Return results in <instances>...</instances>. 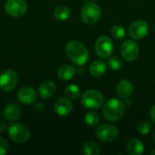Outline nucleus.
Returning <instances> with one entry per match:
<instances>
[{
  "label": "nucleus",
  "instance_id": "nucleus-1",
  "mask_svg": "<svg viewBox=\"0 0 155 155\" xmlns=\"http://www.w3.org/2000/svg\"><path fill=\"white\" fill-rule=\"evenodd\" d=\"M68 58L77 65H84L89 59V52L84 45L78 41H71L65 46Z\"/></svg>",
  "mask_w": 155,
  "mask_h": 155
},
{
  "label": "nucleus",
  "instance_id": "nucleus-2",
  "mask_svg": "<svg viewBox=\"0 0 155 155\" xmlns=\"http://www.w3.org/2000/svg\"><path fill=\"white\" fill-rule=\"evenodd\" d=\"M125 113V104L119 99H110L107 101L103 108V114L104 118L112 123L120 121Z\"/></svg>",
  "mask_w": 155,
  "mask_h": 155
},
{
  "label": "nucleus",
  "instance_id": "nucleus-3",
  "mask_svg": "<svg viewBox=\"0 0 155 155\" xmlns=\"http://www.w3.org/2000/svg\"><path fill=\"white\" fill-rule=\"evenodd\" d=\"M104 98L102 93L94 89L85 91L81 97V103L83 106L91 110L99 109L104 104Z\"/></svg>",
  "mask_w": 155,
  "mask_h": 155
},
{
  "label": "nucleus",
  "instance_id": "nucleus-4",
  "mask_svg": "<svg viewBox=\"0 0 155 155\" xmlns=\"http://www.w3.org/2000/svg\"><path fill=\"white\" fill-rule=\"evenodd\" d=\"M102 11L98 5L94 3H87L81 11V18L86 25L95 24L101 17Z\"/></svg>",
  "mask_w": 155,
  "mask_h": 155
},
{
  "label": "nucleus",
  "instance_id": "nucleus-5",
  "mask_svg": "<svg viewBox=\"0 0 155 155\" xmlns=\"http://www.w3.org/2000/svg\"><path fill=\"white\" fill-rule=\"evenodd\" d=\"M94 50L95 54L100 58H109L114 52V43L110 37L106 35H102L96 40Z\"/></svg>",
  "mask_w": 155,
  "mask_h": 155
},
{
  "label": "nucleus",
  "instance_id": "nucleus-6",
  "mask_svg": "<svg viewBox=\"0 0 155 155\" xmlns=\"http://www.w3.org/2000/svg\"><path fill=\"white\" fill-rule=\"evenodd\" d=\"M8 134L10 138L17 143H25L30 139L28 128L22 124H14L9 126Z\"/></svg>",
  "mask_w": 155,
  "mask_h": 155
},
{
  "label": "nucleus",
  "instance_id": "nucleus-7",
  "mask_svg": "<svg viewBox=\"0 0 155 155\" xmlns=\"http://www.w3.org/2000/svg\"><path fill=\"white\" fill-rule=\"evenodd\" d=\"M95 134L100 141L105 143H111L117 139L119 135V131L114 125L102 124L96 129Z\"/></svg>",
  "mask_w": 155,
  "mask_h": 155
},
{
  "label": "nucleus",
  "instance_id": "nucleus-8",
  "mask_svg": "<svg viewBox=\"0 0 155 155\" xmlns=\"http://www.w3.org/2000/svg\"><path fill=\"white\" fill-rule=\"evenodd\" d=\"M18 83V75L14 70L8 69L0 75V89L4 92H11Z\"/></svg>",
  "mask_w": 155,
  "mask_h": 155
},
{
  "label": "nucleus",
  "instance_id": "nucleus-9",
  "mask_svg": "<svg viewBox=\"0 0 155 155\" xmlns=\"http://www.w3.org/2000/svg\"><path fill=\"white\" fill-rule=\"evenodd\" d=\"M121 54L127 62L134 61L139 54V46L137 43L132 39L125 40L121 46Z\"/></svg>",
  "mask_w": 155,
  "mask_h": 155
},
{
  "label": "nucleus",
  "instance_id": "nucleus-10",
  "mask_svg": "<svg viewBox=\"0 0 155 155\" xmlns=\"http://www.w3.org/2000/svg\"><path fill=\"white\" fill-rule=\"evenodd\" d=\"M5 10L9 15L19 17L25 14L27 5L24 0H7L5 5Z\"/></svg>",
  "mask_w": 155,
  "mask_h": 155
},
{
  "label": "nucleus",
  "instance_id": "nucleus-11",
  "mask_svg": "<svg viewBox=\"0 0 155 155\" xmlns=\"http://www.w3.org/2000/svg\"><path fill=\"white\" fill-rule=\"evenodd\" d=\"M149 32V24L144 20H137L129 27V34L133 39L141 40L146 36Z\"/></svg>",
  "mask_w": 155,
  "mask_h": 155
},
{
  "label": "nucleus",
  "instance_id": "nucleus-12",
  "mask_svg": "<svg viewBox=\"0 0 155 155\" xmlns=\"http://www.w3.org/2000/svg\"><path fill=\"white\" fill-rule=\"evenodd\" d=\"M17 99L24 104H32L37 100V94L32 87H23L17 93Z\"/></svg>",
  "mask_w": 155,
  "mask_h": 155
},
{
  "label": "nucleus",
  "instance_id": "nucleus-13",
  "mask_svg": "<svg viewBox=\"0 0 155 155\" xmlns=\"http://www.w3.org/2000/svg\"><path fill=\"white\" fill-rule=\"evenodd\" d=\"M21 114H22L21 106L15 103H11L5 107L3 111V117L7 121L13 122L18 120L21 116Z\"/></svg>",
  "mask_w": 155,
  "mask_h": 155
},
{
  "label": "nucleus",
  "instance_id": "nucleus-14",
  "mask_svg": "<svg viewBox=\"0 0 155 155\" xmlns=\"http://www.w3.org/2000/svg\"><path fill=\"white\" fill-rule=\"evenodd\" d=\"M54 111L57 114L61 116H66L70 114L73 111L72 102L65 97L59 98L54 104Z\"/></svg>",
  "mask_w": 155,
  "mask_h": 155
},
{
  "label": "nucleus",
  "instance_id": "nucleus-15",
  "mask_svg": "<svg viewBox=\"0 0 155 155\" xmlns=\"http://www.w3.org/2000/svg\"><path fill=\"white\" fill-rule=\"evenodd\" d=\"M134 92V84L129 80H121L116 85V94L122 99H127Z\"/></svg>",
  "mask_w": 155,
  "mask_h": 155
},
{
  "label": "nucleus",
  "instance_id": "nucleus-16",
  "mask_svg": "<svg viewBox=\"0 0 155 155\" xmlns=\"http://www.w3.org/2000/svg\"><path fill=\"white\" fill-rule=\"evenodd\" d=\"M127 152L130 155H140L144 152V145L143 143L137 138H133L128 141L127 145Z\"/></svg>",
  "mask_w": 155,
  "mask_h": 155
},
{
  "label": "nucleus",
  "instance_id": "nucleus-17",
  "mask_svg": "<svg viewBox=\"0 0 155 155\" xmlns=\"http://www.w3.org/2000/svg\"><path fill=\"white\" fill-rule=\"evenodd\" d=\"M55 84L53 81H45L39 87V94L43 99H48L52 97L55 92Z\"/></svg>",
  "mask_w": 155,
  "mask_h": 155
},
{
  "label": "nucleus",
  "instance_id": "nucleus-18",
  "mask_svg": "<svg viewBox=\"0 0 155 155\" xmlns=\"http://www.w3.org/2000/svg\"><path fill=\"white\" fill-rule=\"evenodd\" d=\"M89 72L94 77H101L106 73V64L101 60L94 61L89 67Z\"/></svg>",
  "mask_w": 155,
  "mask_h": 155
},
{
  "label": "nucleus",
  "instance_id": "nucleus-19",
  "mask_svg": "<svg viewBox=\"0 0 155 155\" xmlns=\"http://www.w3.org/2000/svg\"><path fill=\"white\" fill-rule=\"evenodd\" d=\"M74 74H75L74 67L72 65H69V64H64V65L61 66L58 70V77L64 81L71 80Z\"/></svg>",
  "mask_w": 155,
  "mask_h": 155
},
{
  "label": "nucleus",
  "instance_id": "nucleus-20",
  "mask_svg": "<svg viewBox=\"0 0 155 155\" xmlns=\"http://www.w3.org/2000/svg\"><path fill=\"white\" fill-rule=\"evenodd\" d=\"M83 152L86 155H99L101 153V148L96 143L88 141L83 145Z\"/></svg>",
  "mask_w": 155,
  "mask_h": 155
},
{
  "label": "nucleus",
  "instance_id": "nucleus-21",
  "mask_svg": "<svg viewBox=\"0 0 155 155\" xmlns=\"http://www.w3.org/2000/svg\"><path fill=\"white\" fill-rule=\"evenodd\" d=\"M54 17L60 21L67 20L71 15V10L64 6V5H59L54 9Z\"/></svg>",
  "mask_w": 155,
  "mask_h": 155
},
{
  "label": "nucleus",
  "instance_id": "nucleus-22",
  "mask_svg": "<svg viewBox=\"0 0 155 155\" xmlns=\"http://www.w3.org/2000/svg\"><path fill=\"white\" fill-rule=\"evenodd\" d=\"M65 95L66 97L70 98V99H76L80 96L81 94V91L80 88L75 85V84H70L65 88Z\"/></svg>",
  "mask_w": 155,
  "mask_h": 155
},
{
  "label": "nucleus",
  "instance_id": "nucleus-23",
  "mask_svg": "<svg viewBox=\"0 0 155 155\" xmlns=\"http://www.w3.org/2000/svg\"><path fill=\"white\" fill-rule=\"evenodd\" d=\"M84 120H85V123L89 125V126H96L99 122H100V117L98 115L97 113L95 112H88L85 116H84Z\"/></svg>",
  "mask_w": 155,
  "mask_h": 155
},
{
  "label": "nucleus",
  "instance_id": "nucleus-24",
  "mask_svg": "<svg viewBox=\"0 0 155 155\" xmlns=\"http://www.w3.org/2000/svg\"><path fill=\"white\" fill-rule=\"evenodd\" d=\"M111 35L112 36L116 39V40H121L124 37L125 35V30L122 25H115L112 27L111 29Z\"/></svg>",
  "mask_w": 155,
  "mask_h": 155
},
{
  "label": "nucleus",
  "instance_id": "nucleus-25",
  "mask_svg": "<svg viewBox=\"0 0 155 155\" xmlns=\"http://www.w3.org/2000/svg\"><path fill=\"white\" fill-rule=\"evenodd\" d=\"M152 130V124L149 122H142L137 125V132L141 135H147Z\"/></svg>",
  "mask_w": 155,
  "mask_h": 155
},
{
  "label": "nucleus",
  "instance_id": "nucleus-26",
  "mask_svg": "<svg viewBox=\"0 0 155 155\" xmlns=\"http://www.w3.org/2000/svg\"><path fill=\"white\" fill-rule=\"evenodd\" d=\"M108 64L112 70H119V69H121L123 63H122V60L118 56H113L112 58L109 59Z\"/></svg>",
  "mask_w": 155,
  "mask_h": 155
},
{
  "label": "nucleus",
  "instance_id": "nucleus-27",
  "mask_svg": "<svg viewBox=\"0 0 155 155\" xmlns=\"http://www.w3.org/2000/svg\"><path fill=\"white\" fill-rule=\"evenodd\" d=\"M8 149H9V144L7 143V141L0 136V155H4L8 153Z\"/></svg>",
  "mask_w": 155,
  "mask_h": 155
},
{
  "label": "nucleus",
  "instance_id": "nucleus-28",
  "mask_svg": "<svg viewBox=\"0 0 155 155\" xmlns=\"http://www.w3.org/2000/svg\"><path fill=\"white\" fill-rule=\"evenodd\" d=\"M150 117L152 119V121L155 123V104L153 106V108L150 111Z\"/></svg>",
  "mask_w": 155,
  "mask_h": 155
},
{
  "label": "nucleus",
  "instance_id": "nucleus-29",
  "mask_svg": "<svg viewBox=\"0 0 155 155\" xmlns=\"http://www.w3.org/2000/svg\"><path fill=\"white\" fill-rule=\"evenodd\" d=\"M35 111H37V112H42L43 110H44V106H43V104H41V103H38V104H36L35 105Z\"/></svg>",
  "mask_w": 155,
  "mask_h": 155
},
{
  "label": "nucleus",
  "instance_id": "nucleus-30",
  "mask_svg": "<svg viewBox=\"0 0 155 155\" xmlns=\"http://www.w3.org/2000/svg\"><path fill=\"white\" fill-rule=\"evenodd\" d=\"M5 129H6V125H5V124L2 120H0V133L5 132Z\"/></svg>",
  "mask_w": 155,
  "mask_h": 155
},
{
  "label": "nucleus",
  "instance_id": "nucleus-31",
  "mask_svg": "<svg viewBox=\"0 0 155 155\" xmlns=\"http://www.w3.org/2000/svg\"><path fill=\"white\" fill-rule=\"evenodd\" d=\"M151 154H152V155H155V150H153V152L151 153Z\"/></svg>",
  "mask_w": 155,
  "mask_h": 155
},
{
  "label": "nucleus",
  "instance_id": "nucleus-32",
  "mask_svg": "<svg viewBox=\"0 0 155 155\" xmlns=\"http://www.w3.org/2000/svg\"><path fill=\"white\" fill-rule=\"evenodd\" d=\"M153 139H154V142H155V132H154V134H153Z\"/></svg>",
  "mask_w": 155,
  "mask_h": 155
},
{
  "label": "nucleus",
  "instance_id": "nucleus-33",
  "mask_svg": "<svg viewBox=\"0 0 155 155\" xmlns=\"http://www.w3.org/2000/svg\"><path fill=\"white\" fill-rule=\"evenodd\" d=\"M93 1H95V0H93Z\"/></svg>",
  "mask_w": 155,
  "mask_h": 155
}]
</instances>
